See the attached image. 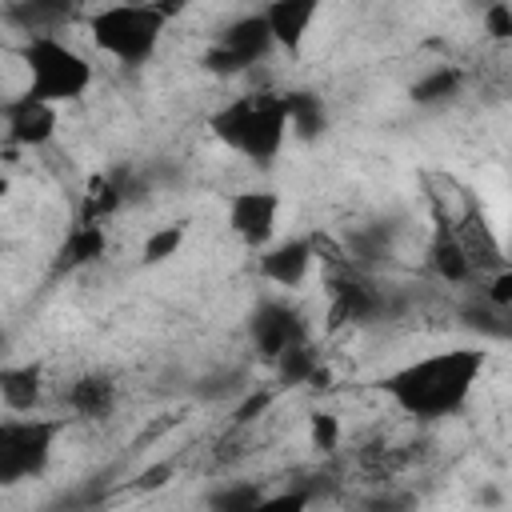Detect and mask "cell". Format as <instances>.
Listing matches in <instances>:
<instances>
[{"instance_id": "cell-8", "label": "cell", "mask_w": 512, "mask_h": 512, "mask_svg": "<svg viewBox=\"0 0 512 512\" xmlns=\"http://www.w3.org/2000/svg\"><path fill=\"white\" fill-rule=\"evenodd\" d=\"M312 340L304 312L284 296H264L248 316V344L264 364H276L288 348Z\"/></svg>"}, {"instance_id": "cell-15", "label": "cell", "mask_w": 512, "mask_h": 512, "mask_svg": "<svg viewBox=\"0 0 512 512\" xmlns=\"http://www.w3.org/2000/svg\"><path fill=\"white\" fill-rule=\"evenodd\" d=\"M104 252H108V224L88 220V216H72V224L56 248V272L88 268V264L104 260Z\"/></svg>"}, {"instance_id": "cell-16", "label": "cell", "mask_w": 512, "mask_h": 512, "mask_svg": "<svg viewBox=\"0 0 512 512\" xmlns=\"http://www.w3.org/2000/svg\"><path fill=\"white\" fill-rule=\"evenodd\" d=\"M44 400V364H4L0 368V404L4 412H36Z\"/></svg>"}, {"instance_id": "cell-2", "label": "cell", "mask_w": 512, "mask_h": 512, "mask_svg": "<svg viewBox=\"0 0 512 512\" xmlns=\"http://www.w3.org/2000/svg\"><path fill=\"white\" fill-rule=\"evenodd\" d=\"M208 132L224 152H232L256 168H272L292 136L284 92H276V88L236 92L208 116Z\"/></svg>"}, {"instance_id": "cell-19", "label": "cell", "mask_w": 512, "mask_h": 512, "mask_svg": "<svg viewBox=\"0 0 512 512\" xmlns=\"http://www.w3.org/2000/svg\"><path fill=\"white\" fill-rule=\"evenodd\" d=\"M284 104H288V132L296 140H320L324 128H328V104L316 96V92H304V88H292L284 92Z\"/></svg>"}, {"instance_id": "cell-23", "label": "cell", "mask_w": 512, "mask_h": 512, "mask_svg": "<svg viewBox=\"0 0 512 512\" xmlns=\"http://www.w3.org/2000/svg\"><path fill=\"white\" fill-rule=\"evenodd\" d=\"M184 240H188V228H184V224H160V228H152V232L144 236V244H140V264H144V268L168 264L172 256H180Z\"/></svg>"}, {"instance_id": "cell-1", "label": "cell", "mask_w": 512, "mask_h": 512, "mask_svg": "<svg viewBox=\"0 0 512 512\" xmlns=\"http://www.w3.org/2000/svg\"><path fill=\"white\" fill-rule=\"evenodd\" d=\"M488 356L476 344L440 348L428 356H416L376 380V388L388 396V404L412 420H448L464 412L472 388L484 376Z\"/></svg>"}, {"instance_id": "cell-5", "label": "cell", "mask_w": 512, "mask_h": 512, "mask_svg": "<svg viewBox=\"0 0 512 512\" xmlns=\"http://www.w3.org/2000/svg\"><path fill=\"white\" fill-rule=\"evenodd\" d=\"M68 420L72 416L4 412V420H0V484L12 488V484L44 476Z\"/></svg>"}, {"instance_id": "cell-7", "label": "cell", "mask_w": 512, "mask_h": 512, "mask_svg": "<svg viewBox=\"0 0 512 512\" xmlns=\"http://www.w3.org/2000/svg\"><path fill=\"white\" fill-rule=\"evenodd\" d=\"M280 212H284V200L272 188H236L224 196V224L248 252H260L276 240Z\"/></svg>"}, {"instance_id": "cell-3", "label": "cell", "mask_w": 512, "mask_h": 512, "mask_svg": "<svg viewBox=\"0 0 512 512\" xmlns=\"http://www.w3.org/2000/svg\"><path fill=\"white\" fill-rule=\"evenodd\" d=\"M168 24H172V8L160 0H108L92 8L84 20L96 52L124 68H144L156 56Z\"/></svg>"}, {"instance_id": "cell-17", "label": "cell", "mask_w": 512, "mask_h": 512, "mask_svg": "<svg viewBox=\"0 0 512 512\" xmlns=\"http://www.w3.org/2000/svg\"><path fill=\"white\" fill-rule=\"evenodd\" d=\"M128 204V184L120 172H92L84 180V192H80V204H76V216H88V220H112L120 208Z\"/></svg>"}, {"instance_id": "cell-26", "label": "cell", "mask_w": 512, "mask_h": 512, "mask_svg": "<svg viewBox=\"0 0 512 512\" xmlns=\"http://www.w3.org/2000/svg\"><path fill=\"white\" fill-rule=\"evenodd\" d=\"M308 440H312V448L316 452H336L340 448V420L332 416V412H312L308 416Z\"/></svg>"}, {"instance_id": "cell-18", "label": "cell", "mask_w": 512, "mask_h": 512, "mask_svg": "<svg viewBox=\"0 0 512 512\" xmlns=\"http://www.w3.org/2000/svg\"><path fill=\"white\" fill-rule=\"evenodd\" d=\"M452 224H456V232H460V240H464V248H468V256H472L476 276L508 260V256H504V244L496 240V232H492V224L484 220V212L468 208V212H464L460 220H452Z\"/></svg>"}, {"instance_id": "cell-9", "label": "cell", "mask_w": 512, "mask_h": 512, "mask_svg": "<svg viewBox=\"0 0 512 512\" xmlns=\"http://www.w3.org/2000/svg\"><path fill=\"white\" fill-rule=\"evenodd\" d=\"M316 236H288V240H272L268 248L256 252V276L280 292H296L312 268H316Z\"/></svg>"}, {"instance_id": "cell-27", "label": "cell", "mask_w": 512, "mask_h": 512, "mask_svg": "<svg viewBox=\"0 0 512 512\" xmlns=\"http://www.w3.org/2000/svg\"><path fill=\"white\" fill-rule=\"evenodd\" d=\"M264 496L268 492H260V488H252V484H236V488H220L216 496H212V504L216 508H236V512H260V504H264Z\"/></svg>"}, {"instance_id": "cell-25", "label": "cell", "mask_w": 512, "mask_h": 512, "mask_svg": "<svg viewBox=\"0 0 512 512\" xmlns=\"http://www.w3.org/2000/svg\"><path fill=\"white\" fill-rule=\"evenodd\" d=\"M480 24H484L488 40L508 44L512 40V0H488L480 12Z\"/></svg>"}, {"instance_id": "cell-10", "label": "cell", "mask_w": 512, "mask_h": 512, "mask_svg": "<svg viewBox=\"0 0 512 512\" xmlns=\"http://www.w3.org/2000/svg\"><path fill=\"white\" fill-rule=\"evenodd\" d=\"M0 116H4V140L12 148H28V152L52 144V136L60 128V104H48L32 92H20V96L4 100Z\"/></svg>"}, {"instance_id": "cell-14", "label": "cell", "mask_w": 512, "mask_h": 512, "mask_svg": "<svg viewBox=\"0 0 512 512\" xmlns=\"http://www.w3.org/2000/svg\"><path fill=\"white\" fill-rule=\"evenodd\" d=\"M60 400H64L72 420H108L120 404V388L108 372H80L68 380Z\"/></svg>"}, {"instance_id": "cell-4", "label": "cell", "mask_w": 512, "mask_h": 512, "mask_svg": "<svg viewBox=\"0 0 512 512\" xmlns=\"http://www.w3.org/2000/svg\"><path fill=\"white\" fill-rule=\"evenodd\" d=\"M20 60H24V72H28L24 92H32L48 104H60V108L84 100L92 80H96L92 60L56 32H32L20 44Z\"/></svg>"}, {"instance_id": "cell-11", "label": "cell", "mask_w": 512, "mask_h": 512, "mask_svg": "<svg viewBox=\"0 0 512 512\" xmlns=\"http://www.w3.org/2000/svg\"><path fill=\"white\" fill-rule=\"evenodd\" d=\"M260 8H264V16H268V28H272L276 48H280L288 60H300L304 48H308L312 24H316V16L324 12V0H264Z\"/></svg>"}, {"instance_id": "cell-13", "label": "cell", "mask_w": 512, "mask_h": 512, "mask_svg": "<svg viewBox=\"0 0 512 512\" xmlns=\"http://www.w3.org/2000/svg\"><path fill=\"white\" fill-rule=\"evenodd\" d=\"M380 308H384V292L376 284H368L364 276L348 272V276L328 280V324L332 328L368 324L372 316H380Z\"/></svg>"}, {"instance_id": "cell-28", "label": "cell", "mask_w": 512, "mask_h": 512, "mask_svg": "<svg viewBox=\"0 0 512 512\" xmlns=\"http://www.w3.org/2000/svg\"><path fill=\"white\" fill-rule=\"evenodd\" d=\"M508 44H512V40H508Z\"/></svg>"}, {"instance_id": "cell-20", "label": "cell", "mask_w": 512, "mask_h": 512, "mask_svg": "<svg viewBox=\"0 0 512 512\" xmlns=\"http://www.w3.org/2000/svg\"><path fill=\"white\" fill-rule=\"evenodd\" d=\"M272 368H276V380H280V384H288V388L320 384V380H324V364H320V352H316V344H312V340H304V344L288 348Z\"/></svg>"}, {"instance_id": "cell-6", "label": "cell", "mask_w": 512, "mask_h": 512, "mask_svg": "<svg viewBox=\"0 0 512 512\" xmlns=\"http://www.w3.org/2000/svg\"><path fill=\"white\" fill-rule=\"evenodd\" d=\"M272 48H276V40H272L268 16H264V8H252V12L236 16V20H228L212 36V44L200 56V68L208 76H240L252 64H260Z\"/></svg>"}, {"instance_id": "cell-12", "label": "cell", "mask_w": 512, "mask_h": 512, "mask_svg": "<svg viewBox=\"0 0 512 512\" xmlns=\"http://www.w3.org/2000/svg\"><path fill=\"white\" fill-rule=\"evenodd\" d=\"M424 264H428V272H432L440 284H452V288H460V284H476L472 256H468V248H464L456 224L444 220V216H436V228H432L428 248H424Z\"/></svg>"}, {"instance_id": "cell-22", "label": "cell", "mask_w": 512, "mask_h": 512, "mask_svg": "<svg viewBox=\"0 0 512 512\" xmlns=\"http://www.w3.org/2000/svg\"><path fill=\"white\" fill-rule=\"evenodd\" d=\"M460 84H464V72L452 68V64H440V68L424 72L408 92H412L416 104H440V100H452L460 92Z\"/></svg>"}, {"instance_id": "cell-21", "label": "cell", "mask_w": 512, "mask_h": 512, "mask_svg": "<svg viewBox=\"0 0 512 512\" xmlns=\"http://www.w3.org/2000/svg\"><path fill=\"white\" fill-rule=\"evenodd\" d=\"M76 8V0H16L8 8V16L16 24H24V32H52L60 20H68V12Z\"/></svg>"}, {"instance_id": "cell-24", "label": "cell", "mask_w": 512, "mask_h": 512, "mask_svg": "<svg viewBox=\"0 0 512 512\" xmlns=\"http://www.w3.org/2000/svg\"><path fill=\"white\" fill-rule=\"evenodd\" d=\"M476 284H480V296H484L488 308H496V312H512V256H508L504 264L480 272Z\"/></svg>"}]
</instances>
